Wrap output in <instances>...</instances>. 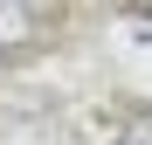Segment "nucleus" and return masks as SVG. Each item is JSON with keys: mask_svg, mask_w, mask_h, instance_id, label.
<instances>
[{"mask_svg": "<svg viewBox=\"0 0 152 145\" xmlns=\"http://www.w3.org/2000/svg\"><path fill=\"white\" fill-rule=\"evenodd\" d=\"M111 145H152V104L124 111V125H118V138H111Z\"/></svg>", "mask_w": 152, "mask_h": 145, "instance_id": "nucleus-2", "label": "nucleus"}, {"mask_svg": "<svg viewBox=\"0 0 152 145\" xmlns=\"http://www.w3.org/2000/svg\"><path fill=\"white\" fill-rule=\"evenodd\" d=\"M35 42H42L35 0H0V55H28Z\"/></svg>", "mask_w": 152, "mask_h": 145, "instance_id": "nucleus-1", "label": "nucleus"}]
</instances>
